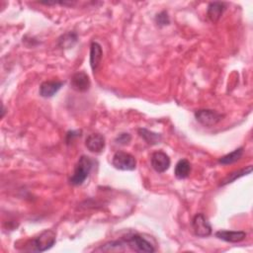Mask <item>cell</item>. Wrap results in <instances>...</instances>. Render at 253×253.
Listing matches in <instances>:
<instances>
[{
  "label": "cell",
  "mask_w": 253,
  "mask_h": 253,
  "mask_svg": "<svg viewBox=\"0 0 253 253\" xmlns=\"http://www.w3.org/2000/svg\"><path fill=\"white\" fill-rule=\"evenodd\" d=\"M126 247H129L135 252H147L151 253L155 251L154 246L146 240L143 236L132 233L127 234L118 240H113L97 248V251H125Z\"/></svg>",
  "instance_id": "1"
},
{
  "label": "cell",
  "mask_w": 253,
  "mask_h": 253,
  "mask_svg": "<svg viewBox=\"0 0 253 253\" xmlns=\"http://www.w3.org/2000/svg\"><path fill=\"white\" fill-rule=\"evenodd\" d=\"M56 241V233L51 229H45L27 243L26 250L43 252L53 246Z\"/></svg>",
  "instance_id": "2"
},
{
  "label": "cell",
  "mask_w": 253,
  "mask_h": 253,
  "mask_svg": "<svg viewBox=\"0 0 253 253\" xmlns=\"http://www.w3.org/2000/svg\"><path fill=\"white\" fill-rule=\"evenodd\" d=\"M93 164H94V160L91 157L87 155H82L75 165L74 172L69 179V183L73 186L82 185L85 182V180L88 178L92 170Z\"/></svg>",
  "instance_id": "3"
},
{
  "label": "cell",
  "mask_w": 253,
  "mask_h": 253,
  "mask_svg": "<svg viewBox=\"0 0 253 253\" xmlns=\"http://www.w3.org/2000/svg\"><path fill=\"white\" fill-rule=\"evenodd\" d=\"M113 166L122 171H131L136 167V160L133 155L125 151H117L112 158Z\"/></svg>",
  "instance_id": "4"
},
{
  "label": "cell",
  "mask_w": 253,
  "mask_h": 253,
  "mask_svg": "<svg viewBox=\"0 0 253 253\" xmlns=\"http://www.w3.org/2000/svg\"><path fill=\"white\" fill-rule=\"evenodd\" d=\"M223 115L214 110L202 109L195 112L196 120L205 126H213L222 120Z\"/></svg>",
  "instance_id": "5"
},
{
  "label": "cell",
  "mask_w": 253,
  "mask_h": 253,
  "mask_svg": "<svg viewBox=\"0 0 253 253\" xmlns=\"http://www.w3.org/2000/svg\"><path fill=\"white\" fill-rule=\"evenodd\" d=\"M192 227L195 235L207 237L211 234V225L204 213H197L192 219Z\"/></svg>",
  "instance_id": "6"
},
{
  "label": "cell",
  "mask_w": 253,
  "mask_h": 253,
  "mask_svg": "<svg viewBox=\"0 0 253 253\" xmlns=\"http://www.w3.org/2000/svg\"><path fill=\"white\" fill-rule=\"evenodd\" d=\"M150 162L152 168L158 173H163L166 170H168L171 163L169 156L161 150L155 151L151 154Z\"/></svg>",
  "instance_id": "7"
},
{
  "label": "cell",
  "mask_w": 253,
  "mask_h": 253,
  "mask_svg": "<svg viewBox=\"0 0 253 253\" xmlns=\"http://www.w3.org/2000/svg\"><path fill=\"white\" fill-rule=\"evenodd\" d=\"M71 87L77 92H86L89 90L91 82L89 76L84 71H78L71 77Z\"/></svg>",
  "instance_id": "8"
},
{
  "label": "cell",
  "mask_w": 253,
  "mask_h": 253,
  "mask_svg": "<svg viewBox=\"0 0 253 253\" xmlns=\"http://www.w3.org/2000/svg\"><path fill=\"white\" fill-rule=\"evenodd\" d=\"M85 145L90 152L101 153L106 145V140L101 133H91L86 137Z\"/></svg>",
  "instance_id": "9"
},
{
  "label": "cell",
  "mask_w": 253,
  "mask_h": 253,
  "mask_svg": "<svg viewBox=\"0 0 253 253\" xmlns=\"http://www.w3.org/2000/svg\"><path fill=\"white\" fill-rule=\"evenodd\" d=\"M247 233L242 230H218L215 232V236L225 242L237 243L245 239Z\"/></svg>",
  "instance_id": "10"
},
{
  "label": "cell",
  "mask_w": 253,
  "mask_h": 253,
  "mask_svg": "<svg viewBox=\"0 0 253 253\" xmlns=\"http://www.w3.org/2000/svg\"><path fill=\"white\" fill-rule=\"evenodd\" d=\"M63 84L62 81H44L40 86V95L43 98L53 97Z\"/></svg>",
  "instance_id": "11"
},
{
  "label": "cell",
  "mask_w": 253,
  "mask_h": 253,
  "mask_svg": "<svg viewBox=\"0 0 253 253\" xmlns=\"http://www.w3.org/2000/svg\"><path fill=\"white\" fill-rule=\"evenodd\" d=\"M102 57H103L102 46L97 42H93L90 45V66L93 72H95L98 69L101 63Z\"/></svg>",
  "instance_id": "12"
},
{
  "label": "cell",
  "mask_w": 253,
  "mask_h": 253,
  "mask_svg": "<svg viewBox=\"0 0 253 253\" xmlns=\"http://www.w3.org/2000/svg\"><path fill=\"white\" fill-rule=\"evenodd\" d=\"M225 10V4L222 2H211L208 6L207 15L211 22L216 23L221 17L223 11Z\"/></svg>",
  "instance_id": "13"
},
{
  "label": "cell",
  "mask_w": 253,
  "mask_h": 253,
  "mask_svg": "<svg viewBox=\"0 0 253 253\" xmlns=\"http://www.w3.org/2000/svg\"><path fill=\"white\" fill-rule=\"evenodd\" d=\"M191 173V163L187 159H181L177 162L175 166V177L177 179H185L187 178Z\"/></svg>",
  "instance_id": "14"
},
{
  "label": "cell",
  "mask_w": 253,
  "mask_h": 253,
  "mask_svg": "<svg viewBox=\"0 0 253 253\" xmlns=\"http://www.w3.org/2000/svg\"><path fill=\"white\" fill-rule=\"evenodd\" d=\"M242 155H243V147H238V148L234 149L233 151L220 157L218 159V163H220L222 165L232 164V163H235L236 161H238L242 157Z\"/></svg>",
  "instance_id": "15"
},
{
  "label": "cell",
  "mask_w": 253,
  "mask_h": 253,
  "mask_svg": "<svg viewBox=\"0 0 253 253\" xmlns=\"http://www.w3.org/2000/svg\"><path fill=\"white\" fill-rule=\"evenodd\" d=\"M77 42V35L74 32H68L58 39V45L61 48H70Z\"/></svg>",
  "instance_id": "16"
},
{
  "label": "cell",
  "mask_w": 253,
  "mask_h": 253,
  "mask_svg": "<svg viewBox=\"0 0 253 253\" xmlns=\"http://www.w3.org/2000/svg\"><path fill=\"white\" fill-rule=\"evenodd\" d=\"M138 133L148 144H157L162 139L161 134L153 132V131L148 130L146 128H139Z\"/></svg>",
  "instance_id": "17"
},
{
  "label": "cell",
  "mask_w": 253,
  "mask_h": 253,
  "mask_svg": "<svg viewBox=\"0 0 253 253\" xmlns=\"http://www.w3.org/2000/svg\"><path fill=\"white\" fill-rule=\"evenodd\" d=\"M252 170V166L249 165L247 168H244V169H241V170H238V171H234V172H231L230 174H228L219 184V186H224L226 184H229V183H232L233 181H235L236 179H238L239 177H242L246 174H249Z\"/></svg>",
  "instance_id": "18"
},
{
  "label": "cell",
  "mask_w": 253,
  "mask_h": 253,
  "mask_svg": "<svg viewBox=\"0 0 253 253\" xmlns=\"http://www.w3.org/2000/svg\"><path fill=\"white\" fill-rule=\"evenodd\" d=\"M131 139V136L129 133L127 132H123V133H120L117 137H116V142L119 143V144H123V145H126L127 144Z\"/></svg>",
  "instance_id": "19"
},
{
  "label": "cell",
  "mask_w": 253,
  "mask_h": 253,
  "mask_svg": "<svg viewBox=\"0 0 253 253\" xmlns=\"http://www.w3.org/2000/svg\"><path fill=\"white\" fill-rule=\"evenodd\" d=\"M156 23L160 26H165V25L169 24V18L165 11L156 15Z\"/></svg>",
  "instance_id": "20"
},
{
  "label": "cell",
  "mask_w": 253,
  "mask_h": 253,
  "mask_svg": "<svg viewBox=\"0 0 253 253\" xmlns=\"http://www.w3.org/2000/svg\"><path fill=\"white\" fill-rule=\"evenodd\" d=\"M78 133H80L79 130H71V131H68L67 134H66V142H67V143L72 142V140H73L74 137H77V136L80 135V134H78Z\"/></svg>",
  "instance_id": "21"
}]
</instances>
